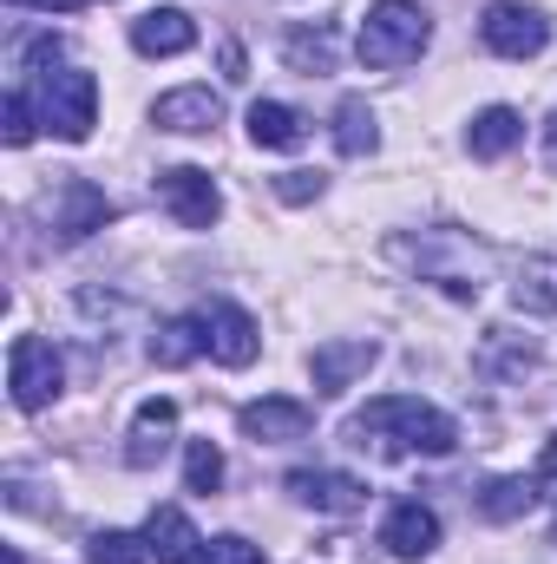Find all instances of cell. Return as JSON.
Returning <instances> with one entry per match:
<instances>
[{
  "mask_svg": "<svg viewBox=\"0 0 557 564\" xmlns=\"http://www.w3.org/2000/svg\"><path fill=\"white\" fill-rule=\"evenodd\" d=\"M26 7H40V13H73L79 0H26Z\"/></svg>",
  "mask_w": 557,
  "mask_h": 564,
  "instance_id": "30",
  "label": "cell"
},
{
  "mask_svg": "<svg viewBox=\"0 0 557 564\" xmlns=\"http://www.w3.org/2000/svg\"><path fill=\"white\" fill-rule=\"evenodd\" d=\"M40 119L66 144H86L99 126V79L66 66V73H40Z\"/></svg>",
  "mask_w": 557,
  "mask_h": 564,
  "instance_id": "3",
  "label": "cell"
},
{
  "mask_svg": "<svg viewBox=\"0 0 557 564\" xmlns=\"http://www.w3.org/2000/svg\"><path fill=\"white\" fill-rule=\"evenodd\" d=\"M512 295H518V308H532V315H557V257H525Z\"/></svg>",
  "mask_w": 557,
  "mask_h": 564,
  "instance_id": "21",
  "label": "cell"
},
{
  "mask_svg": "<svg viewBox=\"0 0 557 564\" xmlns=\"http://www.w3.org/2000/svg\"><path fill=\"white\" fill-rule=\"evenodd\" d=\"M276 197H288V204L321 197V171H282V177H276Z\"/></svg>",
  "mask_w": 557,
  "mask_h": 564,
  "instance_id": "27",
  "label": "cell"
},
{
  "mask_svg": "<svg viewBox=\"0 0 557 564\" xmlns=\"http://www.w3.org/2000/svg\"><path fill=\"white\" fill-rule=\"evenodd\" d=\"M171 433H177V401H144L132 433H125V459L132 466H157L164 446H171Z\"/></svg>",
  "mask_w": 557,
  "mask_h": 564,
  "instance_id": "16",
  "label": "cell"
},
{
  "mask_svg": "<svg viewBox=\"0 0 557 564\" xmlns=\"http://www.w3.org/2000/svg\"><path fill=\"white\" fill-rule=\"evenodd\" d=\"M144 558H151L144 532H119V525L92 532V545H86V564H144Z\"/></svg>",
  "mask_w": 557,
  "mask_h": 564,
  "instance_id": "22",
  "label": "cell"
},
{
  "mask_svg": "<svg viewBox=\"0 0 557 564\" xmlns=\"http://www.w3.org/2000/svg\"><path fill=\"white\" fill-rule=\"evenodd\" d=\"M348 440L354 446H381V453H426V459H439V453H452L459 446V426L446 421L439 408H426L414 394H387V401H368L354 421H348Z\"/></svg>",
  "mask_w": 557,
  "mask_h": 564,
  "instance_id": "1",
  "label": "cell"
},
{
  "mask_svg": "<svg viewBox=\"0 0 557 564\" xmlns=\"http://www.w3.org/2000/svg\"><path fill=\"white\" fill-rule=\"evenodd\" d=\"M335 144H341V158H374L381 151V119H374L368 99H341L335 106Z\"/></svg>",
  "mask_w": 557,
  "mask_h": 564,
  "instance_id": "19",
  "label": "cell"
},
{
  "mask_svg": "<svg viewBox=\"0 0 557 564\" xmlns=\"http://www.w3.org/2000/svg\"><path fill=\"white\" fill-rule=\"evenodd\" d=\"M223 119V99L210 86H171L151 99V126L157 132H210Z\"/></svg>",
  "mask_w": 557,
  "mask_h": 564,
  "instance_id": "8",
  "label": "cell"
},
{
  "mask_svg": "<svg viewBox=\"0 0 557 564\" xmlns=\"http://www.w3.org/2000/svg\"><path fill=\"white\" fill-rule=\"evenodd\" d=\"M204 322H210V355H217L223 368H250V361L263 355V328H256V315H250V308L217 302Z\"/></svg>",
  "mask_w": 557,
  "mask_h": 564,
  "instance_id": "9",
  "label": "cell"
},
{
  "mask_svg": "<svg viewBox=\"0 0 557 564\" xmlns=\"http://www.w3.org/2000/svg\"><path fill=\"white\" fill-rule=\"evenodd\" d=\"M210 348V322L204 315H171V322H157V335H151V361L157 368H184V361H197Z\"/></svg>",
  "mask_w": 557,
  "mask_h": 564,
  "instance_id": "17",
  "label": "cell"
},
{
  "mask_svg": "<svg viewBox=\"0 0 557 564\" xmlns=\"http://www.w3.org/2000/svg\"><path fill=\"white\" fill-rule=\"evenodd\" d=\"M250 139L263 144V151H295V144L308 139V126H302L295 106H282V99H256V106H250Z\"/></svg>",
  "mask_w": 557,
  "mask_h": 564,
  "instance_id": "18",
  "label": "cell"
},
{
  "mask_svg": "<svg viewBox=\"0 0 557 564\" xmlns=\"http://www.w3.org/2000/svg\"><path fill=\"white\" fill-rule=\"evenodd\" d=\"M184 486H190V492H217V486H223V453H217L210 440H190V446H184Z\"/></svg>",
  "mask_w": 557,
  "mask_h": 564,
  "instance_id": "24",
  "label": "cell"
},
{
  "mask_svg": "<svg viewBox=\"0 0 557 564\" xmlns=\"http://www.w3.org/2000/svg\"><path fill=\"white\" fill-rule=\"evenodd\" d=\"M374 361H381V348L361 341V335H354V341H321V348L308 355V381H315V394H348Z\"/></svg>",
  "mask_w": 557,
  "mask_h": 564,
  "instance_id": "7",
  "label": "cell"
},
{
  "mask_svg": "<svg viewBox=\"0 0 557 564\" xmlns=\"http://www.w3.org/2000/svg\"><path fill=\"white\" fill-rule=\"evenodd\" d=\"M7 144L20 151V144H33V99L26 93H13L7 99Z\"/></svg>",
  "mask_w": 557,
  "mask_h": 564,
  "instance_id": "26",
  "label": "cell"
},
{
  "mask_svg": "<svg viewBox=\"0 0 557 564\" xmlns=\"http://www.w3.org/2000/svg\"><path fill=\"white\" fill-rule=\"evenodd\" d=\"M532 499H538V479H499V486H485L479 512L485 519H518V512H532Z\"/></svg>",
  "mask_w": 557,
  "mask_h": 564,
  "instance_id": "23",
  "label": "cell"
},
{
  "mask_svg": "<svg viewBox=\"0 0 557 564\" xmlns=\"http://www.w3.org/2000/svg\"><path fill=\"white\" fill-rule=\"evenodd\" d=\"M518 139H525V119H518L512 106H485V112L472 119V132H466V151H472V158H505Z\"/></svg>",
  "mask_w": 557,
  "mask_h": 564,
  "instance_id": "20",
  "label": "cell"
},
{
  "mask_svg": "<svg viewBox=\"0 0 557 564\" xmlns=\"http://www.w3.org/2000/svg\"><path fill=\"white\" fill-rule=\"evenodd\" d=\"M197 564H263V545H250V539L223 532V539H204V558H197Z\"/></svg>",
  "mask_w": 557,
  "mask_h": 564,
  "instance_id": "25",
  "label": "cell"
},
{
  "mask_svg": "<svg viewBox=\"0 0 557 564\" xmlns=\"http://www.w3.org/2000/svg\"><path fill=\"white\" fill-rule=\"evenodd\" d=\"M144 545H151L157 564H197L204 558V532H197L177 506H157V512L144 519Z\"/></svg>",
  "mask_w": 557,
  "mask_h": 564,
  "instance_id": "14",
  "label": "cell"
},
{
  "mask_svg": "<svg viewBox=\"0 0 557 564\" xmlns=\"http://www.w3.org/2000/svg\"><path fill=\"white\" fill-rule=\"evenodd\" d=\"M288 492H295L302 506H315V512H361V499H368V486H361L354 473H328V466L288 473Z\"/></svg>",
  "mask_w": 557,
  "mask_h": 564,
  "instance_id": "11",
  "label": "cell"
},
{
  "mask_svg": "<svg viewBox=\"0 0 557 564\" xmlns=\"http://www.w3.org/2000/svg\"><path fill=\"white\" fill-rule=\"evenodd\" d=\"M381 545L394 552V558H433V545H439V512L433 506H419V499H401L394 512H387V525H381Z\"/></svg>",
  "mask_w": 557,
  "mask_h": 564,
  "instance_id": "10",
  "label": "cell"
},
{
  "mask_svg": "<svg viewBox=\"0 0 557 564\" xmlns=\"http://www.w3.org/2000/svg\"><path fill=\"white\" fill-rule=\"evenodd\" d=\"M13 7H26V0H13Z\"/></svg>",
  "mask_w": 557,
  "mask_h": 564,
  "instance_id": "31",
  "label": "cell"
},
{
  "mask_svg": "<svg viewBox=\"0 0 557 564\" xmlns=\"http://www.w3.org/2000/svg\"><path fill=\"white\" fill-rule=\"evenodd\" d=\"M479 40H485L499 59H532V53H545L551 20H545L538 7H525V0H492L485 20H479Z\"/></svg>",
  "mask_w": 557,
  "mask_h": 564,
  "instance_id": "5",
  "label": "cell"
},
{
  "mask_svg": "<svg viewBox=\"0 0 557 564\" xmlns=\"http://www.w3.org/2000/svg\"><path fill=\"white\" fill-rule=\"evenodd\" d=\"M59 381H66V361L53 355V341L40 335H13L7 348V388H13V408L20 414H40L59 401Z\"/></svg>",
  "mask_w": 557,
  "mask_h": 564,
  "instance_id": "4",
  "label": "cell"
},
{
  "mask_svg": "<svg viewBox=\"0 0 557 564\" xmlns=\"http://www.w3.org/2000/svg\"><path fill=\"white\" fill-rule=\"evenodd\" d=\"M288 59H295V66H308V59H315V66H328V59H335V40H328V33H315V40H308V33H302V40H288Z\"/></svg>",
  "mask_w": 557,
  "mask_h": 564,
  "instance_id": "28",
  "label": "cell"
},
{
  "mask_svg": "<svg viewBox=\"0 0 557 564\" xmlns=\"http://www.w3.org/2000/svg\"><path fill=\"white\" fill-rule=\"evenodd\" d=\"M112 224V204H106V191H92L86 177H73L66 191H59V237L66 243H79V237H92V230H106Z\"/></svg>",
  "mask_w": 557,
  "mask_h": 564,
  "instance_id": "15",
  "label": "cell"
},
{
  "mask_svg": "<svg viewBox=\"0 0 557 564\" xmlns=\"http://www.w3.org/2000/svg\"><path fill=\"white\" fill-rule=\"evenodd\" d=\"M132 46L144 59H177V53L197 46V26H190L184 7H151L144 20H132Z\"/></svg>",
  "mask_w": 557,
  "mask_h": 564,
  "instance_id": "13",
  "label": "cell"
},
{
  "mask_svg": "<svg viewBox=\"0 0 557 564\" xmlns=\"http://www.w3.org/2000/svg\"><path fill=\"white\" fill-rule=\"evenodd\" d=\"M157 204H164L184 230H210V224L223 217V197H217L210 171H197V164H171V171H157Z\"/></svg>",
  "mask_w": 557,
  "mask_h": 564,
  "instance_id": "6",
  "label": "cell"
},
{
  "mask_svg": "<svg viewBox=\"0 0 557 564\" xmlns=\"http://www.w3.org/2000/svg\"><path fill=\"white\" fill-rule=\"evenodd\" d=\"M538 479H557V440L545 446V459H538Z\"/></svg>",
  "mask_w": 557,
  "mask_h": 564,
  "instance_id": "29",
  "label": "cell"
},
{
  "mask_svg": "<svg viewBox=\"0 0 557 564\" xmlns=\"http://www.w3.org/2000/svg\"><path fill=\"white\" fill-rule=\"evenodd\" d=\"M426 46H433V20L414 0H374L368 20H361V33H354V53H361L368 73H394V66L419 59Z\"/></svg>",
  "mask_w": 557,
  "mask_h": 564,
  "instance_id": "2",
  "label": "cell"
},
{
  "mask_svg": "<svg viewBox=\"0 0 557 564\" xmlns=\"http://www.w3.org/2000/svg\"><path fill=\"white\" fill-rule=\"evenodd\" d=\"M237 421H243V433H250V440H263V446H282V440H308L315 414H308V401L270 394V401H250Z\"/></svg>",
  "mask_w": 557,
  "mask_h": 564,
  "instance_id": "12",
  "label": "cell"
}]
</instances>
